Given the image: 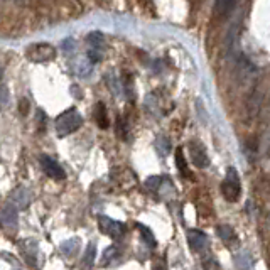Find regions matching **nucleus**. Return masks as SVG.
Here are the masks:
<instances>
[{
    "label": "nucleus",
    "mask_w": 270,
    "mask_h": 270,
    "mask_svg": "<svg viewBox=\"0 0 270 270\" xmlns=\"http://www.w3.org/2000/svg\"><path fill=\"white\" fill-rule=\"evenodd\" d=\"M81 123H83V117L80 115V112L76 108H69L56 118V134L58 137H66V135L76 132Z\"/></svg>",
    "instance_id": "nucleus-1"
},
{
    "label": "nucleus",
    "mask_w": 270,
    "mask_h": 270,
    "mask_svg": "<svg viewBox=\"0 0 270 270\" xmlns=\"http://www.w3.org/2000/svg\"><path fill=\"white\" fill-rule=\"evenodd\" d=\"M221 194L228 202H236L240 200L241 186H240V174L235 168H228L226 177L221 184Z\"/></svg>",
    "instance_id": "nucleus-2"
},
{
    "label": "nucleus",
    "mask_w": 270,
    "mask_h": 270,
    "mask_svg": "<svg viewBox=\"0 0 270 270\" xmlns=\"http://www.w3.org/2000/svg\"><path fill=\"white\" fill-rule=\"evenodd\" d=\"M56 58V49L48 42L34 44L27 49V59L33 63H48Z\"/></svg>",
    "instance_id": "nucleus-3"
},
{
    "label": "nucleus",
    "mask_w": 270,
    "mask_h": 270,
    "mask_svg": "<svg viewBox=\"0 0 270 270\" xmlns=\"http://www.w3.org/2000/svg\"><path fill=\"white\" fill-rule=\"evenodd\" d=\"M41 168L44 170L46 176L54 181H63L66 177V172L61 168V164L58 161H54L52 157H49V155H42L41 157Z\"/></svg>",
    "instance_id": "nucleus-4"
},
{
    "label": "nucleus",
    "mask_w": 270,
    "mask_h": 270,
    "mask_svg": "<svg viewBox=\"0 0 270 270\" xmlns=\"http://www.w3.org/2000/svg\"><path fill=\"white\" fill-rule=\"evenodd\" d=\"M98 225H100V230L105 235L112 236V238H120L125 233V225L117 219H112L108 216H100L98 218Z\"/></svg>",
    "instance_id": "nucleus-5"
},
{
    "label": "nucleus",
    "mask_w": 270,
    "mask_h": 270,
    "mask_svg": "<svg viewBox=\"0 0 270 270\" xmlns=\"http://www.w3.org/2000/svg\"><path fill=\"white\" fill-rule=\"evenodd\" d=\"M189 155L193 164L196 166L198 169H206L209 166V157L206 154L204 145L200 144V142H189Z\"/></svg>",
    "instance_id": "nucleus-6"
},
{
    "label": "nucleus",
    "mask_w": 270,
    "mask_h": 270,
    "mask_svg": "<svg viewBox=\"0 0 270 270\" xmlns=\"http://www.w3.org/2000/svg\"><path fill=\"white\" fill-rule=\"evenodd\" d=\"M10 201H12L10 204H14L17 209H26L31 204V201H33V193L26 186H19L17 189H14Z\"/></svg>",
    "instance_id": "nucleus-7"
},
{
    "label": "nucleus",
    "mask_w": 270,
    "mask_h": 270,
    "mask_svg": "<svg viewBox=\"0 0 270 270\" xmlns=\"http://www.w3.org/2000/svg\"><path fill=\"white\" fill-rule=\"evenodd\" d=\"M187 243H189L193 252H202L208 248L209 238L206 236V233H202L201 230H189V232H187Z\"/></svg>",
    "instance_id": "nucleus-8"
},
{
    "label": "nucleus",
    "mask_w": 270,
    "mask_h": 270,
    "mask_svg": "<svg viewBox=\"0 0 270 270\" xmlns=\"http://www.w3.org/2000/svg\"><path fill=\"white\" fill-rule=\"evenodd\" d=\"M2 226L9 230L10 233L16 232L17 228V208L14 204H7L2 209Z\"/></svg>",
    "instance_id": "nucleus-9"
},
{
    "label": "nucleus",
    "mask_w": 270,
    "mask_h": 270,
    "mask_svg": "<svg viewBox=\"0 0 270 270\" xmlns=\"http://www.w3.org/2000/svg\"><path fill=\"white\" fill-rule=\"evenodd\" d=\"M216 233H218L219 240L225 241V243L230 245V247H233V245L238 243V236H236L235 230H233L230 225H218L216 226Z\"/></svg>",
    "instance_id": "nucleus-10"
},
{
    "label": "nucleus",
    "mask_w": 270,
    "mask_h": 270,
    "mask_svg": "<svg viewBox=\"0 0 270 270\" xmlns=\"http://www.w3.org/2000/svg\"><path fill=\"white\" fill-rule=\"evenodd\" d=\"M80 247H81L80 238H71V240H66L59 245V250H61L66 257H74V255L78 253V250H80Z\"/></svg>",
    "instance_id": "nucleus-11"
},
{
    "label": "nucleus",
    "mask_w": 270,
    "mask_h": 270,
    "mask_svg": "<svg viewBox=\"0 0 270 270\" xmlns=\"http://www.w3.org/2000/svg\"><path fill=\"white\" fill-rule=\"evenodd\" d=\"M252 264H253V258L247 250H241L240 253L235 255V265L238 270H250Z\"/></svg>",
    "instance_id": "nucleus-12"
},
{
    "label": "nucleus",
    "mask_w": 270,
    "mask_h": 270,
    "mask_svg": "<svg viewBox=\"0 0 270 270\" xmlns=\"http://www.w3.org/2000/svg\"><path fill=\"white\" fill-rule=\"evenodd\" d=\"M20 250L26 253V258L29 260V264L35 260V255H37V245H35V241H31V240H22L20 241Z\"/></svg>",
    "instance_id": "nucleus-13"
},
{
    "label": "nucleus",
    "mask_w": 270,
    "mask_h": 270,
    "mask_svg": "<svg viewBox=\"0 0 270 270\" xmlns=\"http://www.w3.org/2000/svg\"><path fill=\"white\" fill-rule=\"evenodd\" d=\"M95 120H97V123L101 127V129H106V127L110 125L108 117H106V108L103 103H98V105L95 106Z\"/></svg>",
    "instance_id": "nucleus-14"
},
{
    "label": "nucleus",
    "mask_w": 270,
    "mask_h": 270,
    "mask_svg": "<svg viewBox=\"0 0 270 270\" xmlns=\"http://www.w3.org/2000/svg\"><path fill=\"white\" fill-rule=\"evenodd\" d=\"M137 228H138V232H140L142 240H144L145 243L149 245V248H155V247H157V241H155L154 233H152L151 230L147 228V226H144V225H140V223H138Z\"/></svg>",
    "instance_id": "nucleus-15"
},
{
    "label": "nucleus",
    "mask_w": 270,
    "mask_h": 270,
    "mask_svg": "<svg viewBox=\"0 0 270 270\" xmlns=\"http://www.w3.org/2000/svg\"><path fill=\"white\" fill-rule=\"evenodd\" d=\"M176 166H177V169H179V172L183 174V176H187V177L193 176V174H191V170H189V168H187L186 159H184L183 149H177V152H176Z\"/></svg>",
    "instance_id": "nucleus-16"
},
{
    "label": "nucleus",
    "mask_w": 270,
    "mask_h": 270,
    "mask_svg": "<svg viewBox=\"0 0 270 270\" xmlns=\"http://www.w3.org/2000/svg\"><path fill=\"white\" fill-rule=\"evenodd\" d=\"M201 267L202 270H219V262L213 253H204L201 257Z\"/></svg>",
    "instance_id": "nucleus-17"
},
{
    "label": "nucleus",
    "mask_w": 270,
    "mask_h": 270,
    "mask_svg": "<svg viewBox=\"0 0 270 270\" xmlns=\"http://www.w3.org/2000/svg\"><path fill=\"white\" fill-rule=\"evenodd\" d=\"M95 258H97V248H95V243H90L86 247V252H84L83 257V267L84 269H91L95 264Z\"/></svg>",
    "instance_id": "nucleus-18"
},
{
    "label": "nucleus",
    "mask_w": 270,
    "mask_h": 270,
    "mask_svg": "<svg viewBox=\"0 0 270 270\" xmlns=\"http://www.w3.org/2000/svg\"><path fill=\"white\" fill-rule=\"evenodd\" d=\"M236 5V0H216V9L219 14L226 16L233 10V7Z\"/></svg>",
    "instance_id": "nucleus-19"
},
{
    "label": "nucleus",
    "mask_w": 270,
    "mask_h": 270,
    "mask_svg": "<svg viewBox=\"0 0 270 270\" xmlns=\"http://www.w3.org/2000/svg\"><path fill=\"white\" fill-rule=\"evenodd\" d=\"M155 149H157V152L162 157H166L170 152V142L166 137H159L157 140H155Z\"/></svg>",
    "instance_id": "nucleus-20"
},
{
    "label": "nucleus",
    "mask_w": 270,
    "mask_h": 270,
    "mask_svg": "<svg viewBox=\"0 0 270 270\" xmlns=\"http://www.w3.org/2000/svg\"><path fill=\"white\" fill-rule=\"evenodd\" d=\"M117 255H118V250H117V247H108L105 252H103L101 264H103V265H108L112 260H115Z\"/></svg>",
    "instance_id": "nucleus-21"
},
{
    "label": "nucleus",
    "mask_w": 270,
    "mask_h": 270,
    "mask_svg": "<svg viewBox=\"0 0 270 270\" xmlns=\"http://www.w3.org/2000/svg\"><path fill=\"white\" fill-rule=\"evenodd\" d=\"M162 179H164V177H159V176L149 177V179L145 181V187L151 191H157V187H159V184L162 183Z\"/></svg>",
    "instance_id": "nucleus-22"
},
{
    "label": "nucleus",
    "mask_w": 270,
    "mask_h": 270,
    "mask_svg": "<svg viewBox=\"0 0 270 270\" xmlns=\"http://www.w3.org/2000/svg\"><path fill=\"white\" fill-rule=\"evenodd\" d=\"M267 226H269V230H270V211H269V215H267Z\"/></svg>",
    "instance_id": "nucleus-23"
},
{
    "label": "nucleus",
    "mask_w": 270,
    "mask_h": 270,
    "mask_svg": "<svg viewBox=\"0 0 270 270\" xmlns=\"http://www.w3.org/2000/svg\"><path fill=\"white\" fill-rule=\"evenodd\" d=\"M0 78H2V71H0Z\"/></svg>",
    "instance_id": "nucleus-24"
}]
</instances>
